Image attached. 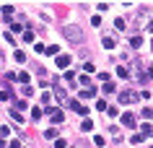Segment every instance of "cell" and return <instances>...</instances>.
Masks as SVG:
<instances>
[{"label":"cell","mask_w":153,"mask_h":148,"mask_svg":"<svg viewBox=\"0 0 153 148\" xmlns=\"http://www.w3.org/2000/svg\"><path fill=\"white\" fill-rule=\"evenodd\" d=\"M62 36L70 42V44H83V39H86V36H83V29L75 26V24H65L62 26Z\"/></svg>","instance_id":"obj_1"},{"label":"cell","mask_w":153,"mask_h":148,"mask_svg":"<svg viewBox=\"0 0 153 148\" xmlns=\"http://www.w3.org/2000/svg\"><path fill=\"white\" fill-rule=\"evenodd\" d=\"M120 101H122V104H132V101H137V94L132 89H127V91H122V94H120Z\"/></svg>","instance_id":"obj_2"},{"label":"cell","mask_w":153,"mask_h":148,"mask_svg":"<svg viewBox=\"0 0 153 148\" xmlns=\"http://www.w3.org/2000/svg\"><path fill=\"white\" fill-rule=\"evenodd\" d=\"M55 96L60 99V104H65V107H70V101H68V94H65L60 86H55Z\"/></svg>","instance_id":"obj_3"},{"label":"cell","mask_w":153,"mask_h":148,"mask_svg":"<svg viewBox=\"0 0 153 148\" xmlns=\"http://www.w3.org/2000/svg\"><path fill=\"white\" fill-rule=\"evenodd\" d=\"M122 125H125V127H135V115H132V112H125V115H122Z\"/></svg>","instance_id":"obj_4"},{"label":"cell","mask_w":153,"mask_h":148,"mask_svg":"<svg viewBox=\"0 0 153 148\" xmlns=\"http://www.w3.org/2000/svg\"><path fill=\"white\" fill-rule=\"evenodd\" d=\"M101 44H104V47H106V49H112V47H114V44H117V36H112V34H106L104 39H101Z\"/></svg>","instance_id":"obj_5"},{"label":"cell","mask_w":153,"mask_h":148,"mask_svg":"<svg viewBox=\"0 0 153 148\" xmlns=\"http://www.w3.org/2000/svg\"><path fill=\"white\" fill-rule=\"evenodd\" d=\"M47 112H49V117H52V122H62V112H60V109H52V107H49Z\"/></svg>","instance_id":"obj_6"},{"label":"cell","mask_w":153,"mask_h":148,"mask_svg":"<svg viewBox=\"0 0 153 148\" xmlns=\"http://www.w3.org/2000/svg\"><path fill=\"white\" fill-rule=\"evenodd\" d=\"M55 62H57V68H68L70 65V57H68V55H57Z\"/></svg>","instance_id":"obj_7"},{"label":"cell","mask_w":153,"mask_h":148,"mask_svg":"<svg viewBox=\"0 0 153 148\" xmlns=\"http://www.w3.org/2000/svg\"><path fill=\"white\" fill-rule=\"evenodd\" d=\"M10 117H13V122L24 125V117H21V112H18V109H10Z\"/></svg>","instance_id":"obj_8"},{"label":"cell","mask_w":153,"mask_h":148,"mask_svg":"<svg viewBox=\"0 0 153 148\" xmlns=\"http://www.w3.org/2000/svg\"><path fill=\"white\" fill-rule=\"evenodd\" d=\"M140 135H143V138L145 135H153V127L151 125H143V127H140Z\"/></svg>","instance_id":"obj_9"},{"label":"cell","mask_w":153,"mask_h":148,"mask_svg":"<svg viewBox=\"0 0 153 148\" xmlns=\"http://www.w3.org/2000/svg\"><path fill=\"white\" fill-rule=\"evenodd\" d=\"M3 13H5V18L10 21V16H13V5H3Z\"/></svg>","instance_id":"obj_10"},{"label":"cell","mask_w":153,"mask_h":148,"mask_svg":"<svg viewBox=\"0 0 153 148\" xmlns=\"http://www.w3.org/2000/svg\"><path fill=\"white\" fill-rule=\"evenodd\" d=\"M91 127H94V122H91V120H83V125H81V130H83V132H88Z\"/></svg>","instance_id":"obj_11"},{"label":"cell","mask_w":153,"mask_h":148,"mask_svg":"<svg viewBox=\"0 0 153 148\" xmlns=\"http://www.w3.org/2000/svg\"><path fill=\"white\" fill-rule=\"evenodd\" d=\"M117 75H120V78H127V75H130V70H127V68H117Z\"/></svg>","instance_id":"obj_12"},{"label":"cell","mask_w":153,"mask_h":148,"mask_svg":"<svg viewBox=\"0 0 153 148\" xmlns=\"http://www.w3.org/2000/svg\"><path fill=\"white\" fill-rule=\"evenodd\" d=\"M91 96H94V89H83L81 91V99H91Z\"/></svg>","instance_id":"obj_13"},{"label":"cell","mask_w":153,"mask_h":148,"mask_svg":"<svg viewBox=\"0 0 153 148\" xmlns=\"http://www.w3.org/2000/svg\"><path fill=\"white\" fill-rule=\"evenodd\" d=\"M140 42H143V39H140V36H137V34H135V36H132V39H130V44H132V47L137 49V47H140Z\"/></svg>","instance_id":"obj_14"},{"label":"cell","mask_w":153,"mask_h":148,"mask_svg":"<svg viewBox=\"0 0 153 148\" xmlns=\"http://www.w3.org/2000/svg\"><path fill=\"white\" fill-rule=\"evenodd\" d=\"M44 138H47V140H52V138H57V130H55V127H52V130H47V132H44Z\"/></svg>","instance_id":"obj_15"},{"label":"cell","mask_w":153,"mask_h":148,"mask_svg":"<svg viewBox=\"0 0 153 148\" xmlns=\"http://www.w3.org/2000/svg\"><path fill=\"white\" fill-rule=\"evenodd\" d=\"M31 117H34V120H39V117H42V109L34 107V109H31Z\"/></svg>","instance_id":"obj_16"},{"label":"cell","mask_w":153,"mask_h":148,"mask_svg":"<svg viewBox=\"0 0 153 148\" xmlns=\"http://www.w3.org/2000/svg\"><path fill=\"white\" fill-rule=\"evenodd\" d=\"M140 140H143V135H140V132H137V135H132V138H130V143H135V146H137V143H140Z\"/></svg>","instance_id":"obj_17"},{"label":"cell","mask_w":153,"mask_h":148,"mask_svg":"<svg viewBox=\"0 0 153 148\" xmlns=\"http://www.w3.org/2000/svg\"><path fill=\"white\" fill-rule=\"evenodd\" d=\"M47 52H49V55H57L60 49H57V44H49V47H47Z\"/></svg>","instance_id":"obj_18"},{"label":"cell","mask_w":153,"mask_h":148,"mask_svg":"<svg viewBox=\"0 0 153 148\" xmlns=\"http://www.w3.org/2000/svg\"><path fill=\"white\" fill-rule=\"evenodd\" d=\"M18 81L26 83V81H31V78H29V73H18Z\"/></svg>","instance_id":"obj_19"},{"label":"cell","mask_w":153,"mask_h":148,"mask_svg":"<svg viewBox=\"0 0 153 148\" xmlns=\"http://www.w3.org/2000/svg\"><path fill=\"white\" fill-rule=\"evenodd\" d=\"M78 81H81L83 86H91V78H88V75H81V78H78Z\"/></svg>","instance_id":"obj_20"},{"label":"cell","mask_w":153,"mask_h":148,"mask_svg":"<svg viewBox=\"0 0 153 148\" xmlns=\"http://www.w3.org/2000/svg\"><path fill=\"white\" fill-rule=\"evenodd\" d=\"M109 132H112V135H114V140H120V138H122V132L117 130V127H112V130H109Z\"/></svg>","instance_id":"obj_21"},{"label":"cell","mask_w":153,"mask_h":148,"mask_svg":"<svg viewBox=\"0 0 153 148\" xmlns=\"http://www.w3.org/2000/svg\"><path fill=\"white\" fill-rule=\"evenodd\" d=\"M31 39H34V31H26V34H24V42H29V44H31Z\"/></svg>","instance_id":"obj_22"},{"label":"cell","mask_w":153,"mask_h":148,"mask_svg":"<svg viewBox=\"0 0 153 148\" xmlns=\"http://www.w3.org/2000/svg\"><path fill=\"white\" fill-rule=\"evenodd\" d=\"M8 99H10V94H8V91H0V101H8Z\"/></svg>","instance_id":"obj_23"},{"label":"cell","mask_w":153,"mask_h":148,"mask_svg":"<svg viewBox=\"0 0 153 148\" xmlns=\"http://www.w3.org/2000/svg\"><path fill=\"white\" fill-rule=\"evenodd\" d=\"M55 148H65V140H62V138H57V140H55Z\"/></svg>","instance_id":"obj_24"},{"label":"cell","mask_w":153,"mask_h":148,"mask_svg":"<svg viewBox=\"0 0 153 148\" xmlns=\"http://www.w3.org/2000/svg\"><path fill=\"white\" fill-rule=\"evenodd\" d=\"M5 146H8V143H5V140H3V138H0V148H5Z\"/></svg>","instance_id":"obj_25"},{"label":"cell","mask_w":153,"mask_h":148,"mask_svg":"<svg viewBox=\"0 0 153 148\" xmlns=\"http://www.w3.org/2000/svg\"><path fill=\"white\" fill-rule=\"evenodd\" d=\"M148 31H153V21H151V24H148Z\"/></svg>","instance_id":"obj_26"},{"label":"cell","mask_w":153,"mask_h":148,"mask_svg":"<svg viewBox=\"0 0 153 148\" xmlns=\"http://www.w3.org/2000/svg\"><path fill=\"white\" fill-rule=\"evenodd\" d=\"M0 62H3V52H0Z\"/></svg>","instance_id":"obj_27"},{"label":"cell","mask_w":153,"mask_h":148,"mask_svg":"<svg viewBox=\"0 0 153 148\" xmlns=\"http://www.w3.org/2000/svg\"><path fill=\"white\" fill-rule=\"evenodd\" d=\"M151 148H153V146H151Z\"/></svg>","instance_id":"obj_28"}]
</instances>
